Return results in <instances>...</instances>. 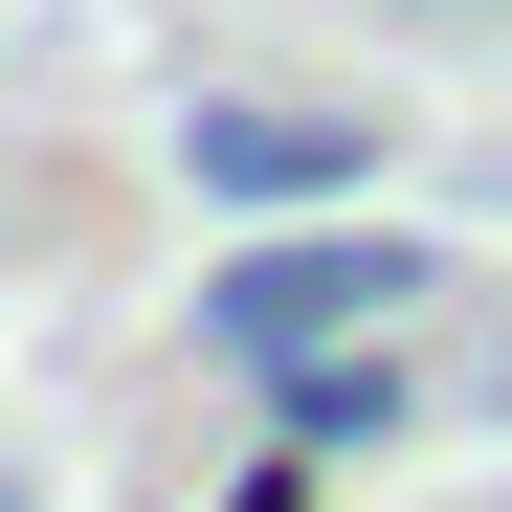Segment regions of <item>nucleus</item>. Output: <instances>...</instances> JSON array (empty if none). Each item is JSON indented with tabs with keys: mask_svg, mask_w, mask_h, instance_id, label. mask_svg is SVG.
Segmentation results:
<instances>
[{
	"mask_svg": "<svg viewBox=\"0 0 512 512\" xmlns=\"http://www.w3.org/2000/svg\"><path fill=\"white\" fill-rule=\"evenodd\" d=\"M401 312H423V223H268V245L201 268V357L290 379V357H357V334H401Z\"/></svg>",
	"mask_w": 512,
	"mask_h": 512,
	"instance_id": "f257e3e1",
	"label": "nucleus"
},
{
	"mask_svg": "<svg viewBox=\"0 0 512 512\" xmlns=\"http://www.w3.org/2000/svg\"><path fill=\"white\" fill-rule=\"evenodd\" d=\"M179 179H201V201H245V223H312V201H379V134H357V112L201 90V112H179Z\"/></svg>",
	"mask_w": 512,
	"mask_h": 512,
	"instance_id": "f03ea898",
	"label": "nucleus"
},
{
	"mask_svg": "<svg viewBox=\"0 0 512 512\" xmlns=\"http://www.w3.org/2000/svg\"><path fill=\"white\" fill-rule=\"evenodd\" d=\"M401 423H423L401 334H357V357H290V379H268V446H290V468H357V446H401Z\"/></svg>",
	"mask_w": 512,
	"mask_h": 512,
	"instance_id": "7ed1b4c3",
	"label": "nucleus"
},
{
	"mask_svg": "<svg viewBox=\"0 0 512 512\" xmlns=\"http://www.w3.org/2000/svg\"><path fill=\"white\" fill-rule=\"evenodd\" d=\"M223 512H312V468H290V446H268V468H245V490H223Z\"/></svg>",
	"mask_w": 512,
	"mask_h": 512,
	"instance_id": "20e7f679",
	"label": "nucleus"
},
{
	"mask_svg": "<svg viewBox=\"0 0 512 512\" xmlns=\"http://www.w3.org/2000/svg\"><path fill=\"white\" fill-rule=\"evenodd\" d=\"M0 512H23V468H0Z\"/></svg>",
	"mask_w": 512,
	"mask_h": 512,
	"instance_id": "39448f33",
	"label": "nucleus"
}]
</instances>
